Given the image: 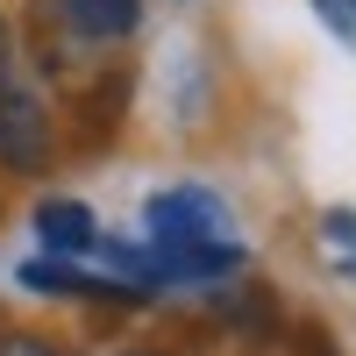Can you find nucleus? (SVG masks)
Here are the masks:
<instances>
[{
    "instance_id": "f257e3e1",
    "label": "nucleus",
    "mask_w": 356,
    "mask_h": 356,
    "mask_svg": "<svg viewBox=\"0 0 356 356\" xmlns=\"http://www.w3.org/2000/svg\"><path fill=\"white\" fill-rule=\"evenodd\" d=\"M150 228V278H228L243 271V243H235V207L207 186H171L143 207Z\"/></svg>"
},
{
    "instance_id": "20e7f679",
    "label": "nucleus",
    "mask_w": 356,
    "mask_h": 356,
    "mask_svg": "<svg viewBox=\"0 0 356 356\" xmlns=\"http://www.w3.org/2000/svg\"><path fill=\"white\" fill-rule=\"evenodd\" d=\"M65 8V22L79 29L86 43H122L136 36V22H143V0H57Z\"/></svg>"
},
{
    "instance_id": "7ed1b4c3",
    "label": "nucleus",
    "mask_w": 356,
    "mask_h": 356,
    "mask_svg": "<svg viewBox=\"0 0 356 356\" xmlns=\"http://www.w3.org/2000/svg\"><path fill=\"white\" fill-rule=\"evenodd\" d=\"M36 235H43L50 257H86L100 243V221H93V207H79V200H43L36 207Z\"/></svg>"
},
{
    "instance_id": "1a4fd4ad",
    "label": "nucleus",
    "mask_w": 356,
    "mask_h": 356,
    "mask_svg": "<svg viewBox=\"0 0 356 356\" xmlns=\"http://www.w3.org/2000/svg\"><path fill=\"white\" fill-rule=\"evenodd\" d=\"M122 356H157V349H122Z\"/></svg>"
},
{
    "instance_id": "f03ea898",
    "label": "nucleus",
    "mask_w": 356,
    "mask_h": 356,
    "mask_svg": "<svg viewBox=\"0 0 356 356\" xmlns=\"http://www.w3.org/2000/svg\"><path fill=\"white\" fill-rule=\"evenodd\" d=\"M57 157V129H50V107L29 93V86H0V171L15 178H43Z\"/></svg>"
},
{
    "instance_id": "39448f33",
    "label": "nucleus",
    "mask_w": 356,
    "mask_h": 356,
    "mask_svg": "<svg viewBox=\"0 0 356 356\" xmlns=\"http://www.w3.org/2000/svg\"><path fill=\"white\" fill-rule=\"evenodd\" d=\"M314 15H321V29H328L335 43L356 50V0H314Z\"/></svg>"
},
{
    "instance_id": "6e6552de",
    "label": "nucleus",
    "mask_w": 356,
    "mask_h": 356,
    "mask_svg": "<svg viewBox=\"0 0 356 356\" xmlns=\"http://www.w3.org/2000/svg\"><path fill=\"white\" fill-rule=\"evenodd\" d=\"M15 79V29H8V15H0V86Z\"/></svg>"
},
{
    "instance_id": "0eeeda50",
    "label": "nucleus",
    "mask_w": 356,
    "mask_h": 356,
    "mask_svg": "<svg viewBox=\"0 0 356 356\" xmlns=\"http://www.w3.org/2000/svg\"><path fill=\"white\" fill-rule=\"evenodd\" d=\"M0 356H57L43 335H0Z\"/></svg>"
},
{
    "instance_id": "423d86ee",
    "label": "nucleus",
    "mask_w": 356,
    "mask_h": 356,
    "mask_svg": "<svg viewBox=\"0 0 356 356\" xmlns=\"http://www.w3.org/2000/svg\"><path fill=\"white\" fill-rule=\"evenodd\" d=\"M321 243L356 257V207H328V214H321Z\"/></svg>"
}]
</instances>
